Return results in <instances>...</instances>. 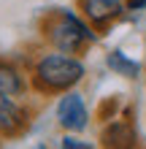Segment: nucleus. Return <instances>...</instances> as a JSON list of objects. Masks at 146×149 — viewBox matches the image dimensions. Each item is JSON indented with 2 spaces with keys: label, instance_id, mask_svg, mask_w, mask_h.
<instances>
[{
  "label": "nucleus",
  "instance_id": "nucleus-1",
  "mask_svg": "<svg viewBox=\"0 0 146 149\" xmlns=\"http://www.w3.org/2000/svg\"><path fill=\"white\" fill-rule=\"evenodd\" d=\"M27 73L33 95L57 98L87 79V63L81 54H68L57 49H41L38 54L27 57Z\"/></svg>",
  "mask_w": 146,
  "mask_h": 149
},
{
  "label": "nucleus",
  "instance_id": "nucleus-2",
  "mask_svg": "<svg viewBox=\"0 0 146 149\" xmlns=\"http://www.w3.org/2000/svg\"><path fill=\"white\" fill-rule=\"evenodd\" d=\"M38 33L44 46L81 57L100 41V33L84 19L76 6H57L44 11L38 19Z\"/></svg>",
  "mask_w": 146,
  "mask_h": 149
},
{
  "label": "nucleus",
  "instance_id": "nucleus-3",
  "mask_svg": "<svg viewBox=\"0 0 146 149\" xmlns=\"http://www.w3.org/2000/svg\"><path fill=\"white\" fill-rule=\"evenodd\" d=\"M54 119L62 133H84L92 125V111L87 106V98L79 92V87L68 90L62 95H57V106H54Z\"/></svg>",
  "mask_w": 146,
  "mask_h": 149
},
{
  "label": "nucleus",
  "instance_id": "nucleus-4",
  "mask_svg": "<svg viewBox=\"0 0 146 149\" xmlns=\"http://www.w3.org/2000/svg\"><path fill=\"white\" fill-rule=\"evenodd\" d=\"M33 119H35V109H33L27 100L0 92V136H3L6 141L22 138L30 130Z\"/></svg>",
  "mask_w": 146,
  "mask_h": 149
},
{
  "label": "nucleus",
  "instance_id": "nucleus-5",
  "mask_svg": "<svg viewBox=\"0 0 146 149\" xmlns=\"http://www.w3.org/2000/svg\"><path fill=\"white\" fill-rule=\"evenodd\" d=\"M73 6L81 11V16L95 27L100 36L108 33L116 22H122L127 14V3L125 0H73Z\"/></svg>",
  "mask_w": 146,
  "mask_h": 149
},
{
  "label": "nucleus",
  "instance_id": "nucleus-6",
  "mask_svg": "<svg viewBox=\"0 0 146 149\" xmlns=\"http://www.w3.org/2000/svg\"><path fill=\"white\" fill-rule=\"evenodd\" d=\"M100 146H108V149H133L138 146V130H135V122L130 119V114L125 117H111L103 122L100 127Z\"/></svg>",
  "mask_w": 146,
  "mask_h": 149
},
{
  "label": "nucleus",
  "instance_id": "nucleus-7",
  "mask_svg": "<svg viewBox=\"0 0 146 149\" xmlns=\"http://www.w3.org/2000/svg\"><path fill=\"white\" fill-rule=\"evenodd\" d=\"M0 92L14 95V98H27L33 92L27 65H22L16 57L0 54Z\"/></svg>",
  "mask_w": 146,
  "mask_h": 149
},
{
  "label": "nucleus",
  "instance_id": "nucleus-8",
  "mask_svg": "<svg viewBox=\"0 0 146 149\" xmlns=\"http://www.w3.org/2000/svg\"><path fill=\"white\" fill-rule=\"evenodd\" d=\"M106 68H108L114 76L127 79V81H135V79L143 76V65H141L133 54H127L125 49H119V46L106 52Z\"/></svg>",
  "mask_w": 146,
  "mask_h": 149
},
{
  "label": "nucleus",
  "instance_id": "nucleus-9",
  "mask_svg": "<svg viewBox=\"0 0 146 149\" xmlns=\"http://www.w3.org/2000/svg\"><path fill=\"white\" fill-rule=\"evenodd\" d=\"M60 149H92L95 144L92 141H84L81 133H62L60 136V141H57Z\"/></svg>",
  "mask_w": 146,
  "mask_h": 149
},
{
  "label": "nucleus",
  "instance_id": "nucleus-10",
  "mask_svg": "<svg viewBox=\"0 0 146 149\" xmlns=\"http://www.w3.org/2000/svg\"><path fill=\"white\" fill-rule=\"evenodd\" d=\"M116 111H119V100H116V98H106V100L100 103V109L95 111V119L106 122V119H111V117H116Z\"/></svg>",
  "mask_w": 146,
  "mask_h": 149
},
{
  "label": "nucleus",
  "instance_id": "nucleus-11",
  "mask_svg": "<svg viewBox=\"0 0 146 149\" xmlns=\"http://www.w3.org/2000/svg\"><path fill=\"white\" fill-rule=\"evenodd\" d=\"M125 3H127V11H130V14L146 11V0H125Z\"/></svg>",
  "mask_w": 146,
  "mask_h": 149
},
{
  "label": "nucleus",
  "instance_id": "nucleus-12",
  "mask_svg": "<svg viewBox=\"0 0 146 149\" xmlns=\"http://www.w3.org/2000/svg\"><path fill=\"white\" fill-rule=\"evenodd\" d=\"M0 141H3V136H0Z\"/></svg>",
  "mask_w": 146,
  "mask_h": 149
},
{
  "label": "nucleus",
  "instance_id": "nucleus-13",
  "mask_svg": "<svg viewBox=\"0 0 146 149\" xmlns=\"http://www.w3.org/2000/svg\"><path fill=\"white\" fill-rule=\"evenodd\" d=\"M143 76H146V71H143Z\"/></svg>",
  "mask_w": 146,
  "mask_h": 149
}]
</instances>
